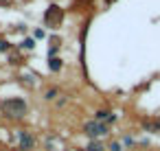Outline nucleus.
I'll list each match as a JSON object with an SVG mask.
<instances>
[{"instance_id": "nucleus-9", "label": "nucleus", "mask_w": 160, "mask_h": 151, "mask_svg": "<svg viewBox=\"0 0 160 151\" xmlns=\"http://www.w3.org/2000/svg\"><path fill=\"white\" fill-rule=\"evenodd\" d=\"M125 149V144L121 142V140H112L110 144H108V151H123Z\"/></svg>"}, {"instance_id": "nucleus-1", "label": "nucleus", "mask_w": 160, "mask_h": 151, "mask_svg": "<svg viewBox=\"0 0 160 151\" xmlns=\"http://www.w3.org/2000/svg\"><path fill=\"white\" fill-rule=\"evenodd\" d=\"M0 110H2V114L7 116V118H24L27 116V101L24 99H20V96H9V99H5L2 103H0Z\"/></svg>"}, {"instance_id": "nucleus-6", "label": "nucleus", "mask_w": 160, "mask_h": 151, "mask_svg": "<svg viewBox=\"0 0 160 151\" xmlns=\"http://www.w3.org/2000/svg\"><path fill=\"white\" fill-rule=\"evenodd\" d=\"M48 70L51 72H59L62 70V59L59 57H51L48 59Z\"/></svg>"}, {"instance_id": "nucleus-7", "label": "nucleus", "mask_w": 160, "mask_h": 151, "mask_svg": "<svg viewBox=\"0 0 160 151\" xmlns=\"http://www.w3.org/2000/svg\"><path fill=\"white\" fill-rule=\"evenodd\" d=\"M86 151H105V147H103L99 140H90V142L86 144Z\"/></svg>"}, {"instance_id": "nucleus-4", "label": "nucleus", "mask_w": 160, "mask_h": 151, "mask_svg": "<svg viewBox=\"0 0 160 151\" xmlns=\"http://www.w3.org/2000/svg\"><path fill=\"white\" fill-rule=\"evenodd\" d=\"M94 120L105 123V125L110 127L112 123H116V120H118V116H116L114 112H110V110H97V112H94Z\"/></svg>"}, {"instance_id": "nucleus-5", "label": "nucleus", "mask_w": 160, "mask_h": 151, "mask_svg": "<svg viewBox=\"0 0 160 151\" xmlns=\"http://www.w3.org/2000/svg\"><path fill=\"white\" fill-rule=\"evenodd\" d=\"M142 129L149 134H158L160 131V118L158 120H142Z\"/></svg>"}, {"instance_id": "nucleus-8", "label": "nucleus", "mask_w": 160, "mask_h": 151, "mask_svg": "<svg viewBox=\"0 0 160 151\" xmlns=\"http://www.w3.org/2000/svg\"><path fill=\"white\" fill-rule=\"evenodd\" d=\"M57 94H59V90H57V88H48V90L44 92V99H46V101H55V99H57Z\"/></svg>"}, {"instance_id": "nucleus-11", "label": "nucleus", "mask_w": 160, "mask_h": 151, "mask_svg": "<svg viewBox=\"0 0 160 151\" xmlns=\"http://www.w3.org/2000/svg\"><path fill=\"white\" fill-rule=\"evenodd\" d=\"M11 46H9V42L5 40V37H0V53H7Z\"/></svg>"}, {"instance_id": "nucleus-10", "label": "nucleus", "mask_w": 160, "mask_h": 151, "mask_svg": "<svg viewBox=\"0 0 160 151\" xmlns=\"http://www.w3.org/2000/svg\"><path fill=\"white\" fill-rule=\"evenodd\" d=\"M22 48H35V40H33V37H27V40L22 42Z\"/></svg>"}, {"instance_id": "nucleus-3", "label": "nucleus", "mask_w": 160, "mask_h": 151, "mask_svg": "<svg viewBox=\"0 0 160 151\" xmlns=\"http://www.w3.org/2000/svg\"><path fill=\"white\" fill-rule=\"evenodd\" d=\"M16 140H18V149L20 151H35V147H38V140H35L33 131H29V129H18L16 131Z\"/></svg>"}, {"instance_id": "nucleus-2", "label": "nucleus", "mask_w": 160, "mask_h": 151, "mask_svg": "<svg viewBox=\"0 0 160 151\" xmlns=\"http://www.w3.org/2000/svg\"><path fill=\"white\" fill-rule=\"evenodd\" d=\"M83 134L90 138V140H99V138H105L108 134H110V127L105 125V123H99V120H88V123H83Z\"/></svg>"}]
</instances>
